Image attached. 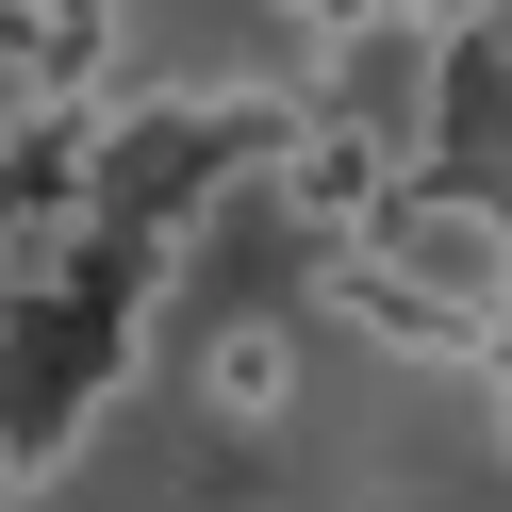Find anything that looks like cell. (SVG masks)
Segmentation results:
<instances>
[{
    "instance_id": "3",
    "label": "cell",
    "mask_w": 512,
    "mask_h": 512,
    "mask_svg": "<svg viewBox=\"0 0 512 512\" xmlns=\"http://www.w3.org/2000/svg\"><path fill=\"white\" fill-rule=\"evenodd\" d=\"M479 380H496V430H512V314L479 331Z\"/></svg>"
},
{
    "instance_id": "1",
    "label": "cell",
    "mask_w": 512,
    "mask_h": 512,
    "mask_svg": "<svg viewBox=\"0 0 512 512\" xmlns=\"http://www.w3.org/2000/svg\"><path fill=\"white\" fill-rule=\"evenodd\" d=\"M199 397L232 413V430H281V397H298V347H281L265 314H232V331H199Z\"/></svg>"
},
{
    "instance_id": "2",
    "label": "cell",
    "mask_w": 512,
    "mask_h": 512,
    "mask_svg": "<svg viewBox=\"0 0 512 512\" xmlns=\"http://www.w3.org/2000/svg\"><path fill=\"white\" fill-rule=\"evenodd\" d=\"M281 17H298L314 50H347V34H380V0H281Z\"/></svg>"
}]
</instances>
